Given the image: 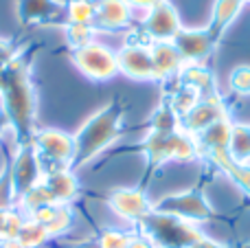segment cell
<instances>
[{"label":"cell","mask_w":250,"mask_h":248,"mask_svg":"<svg viewBox=\"0 0 250 248\" xmlns=\"http://www.w3.org/2000/svg\"><path fill=\"white\" fill-rule=\"evenodd\" d=\"M95 0H68L66 2V22H70V24L95 26Z\"/></svg>","instance_id":"obj_23"},{"label":"cell","mask_w":250,"mask_h":248,"mask_svg":"<svg viewBox=\"0 0 250 248\" xmlns=\"http://www.w3.org/2000/svg\"><path fill=\"white\" fill-rule=\"evenodd\" d=\"M66 18L64 0H18V18L22 24H53Z\"/></svg>","instance_id":"obj_14"},{"label":"cell","mask_w":250,"mask_h":248,"mask_svg":"<svg viewBox=\"0 0 250 248\" xmlns=\"http://www.w3.org/2000/svg\"><path fill=\"white\" fill-rule=\"evenodd\" d=\"M70 62L79 68V73L97 83L108 82L114 75H119L117 53L97 42H90L82 48H73L70 51Z\"/></svg>","instance_id":"obj_5"},{"label":"cell","mask_w":250,"mask_h":248,"mask_svg":"<svg viewBox=\"0 0 250 248\" xmlns=\"http://www.w3.org/2000/svg\"><path fill=\"white\" fill-rule=\"evenodd\" d=\"M20 53L22 51L16 42H11V40H0V70H2L9 62L16 60Z\"/></svg>","instance_id":"obj_29"},{"label":"cell","mask_w":250,"mask_h":248,"mask_svg":"<svg viewBox=\"0 0 250 248\" xmlns=\"http://www.w3.org/2000/svg\"><path fill=\"white\" fill-rule=\"evenodd\" d=\"M127 244H129V235H125L121 231H114V228L104 231L99 235V240H97L99 248H127Z\"/></svg>","instance_id":"obj_28"},{"label":"cell","mask_w":250,"mask_h":248,"mask_svg":"<svg viewBox=\"0 0 250 248\" xmlns=\"http://www.w3.org/2000/svg\"><path fill=\"white\" fill-rule=\"evenodd\" d=\"M244 4H246V0H217V2H215L211 22H208V26H207L211 40L215 42V46L220 44L222 35L226 33V29H229L230 22L237 18V13L242 11Z\"/></svg>","instance_id":"obj_18"},{"label":"cell","mask_w":250,"mask_h":248,"mask_svg":"<svg viewBox=\"0 0 250 248\" xmlns=\"http://www.w3.org/2000/svg\"><path fill=\"white\" fill-rule=\"evenodd\" d=\"M48 231L44 224L35 222V220H26L20 228V235H18V242H20L24 248H38L48 242Z\"/></svg>","instance_id":"obj_24"},{"label":"cell","mask_w":250,"mask_h":248,"mask_svg":"<svg viewBox=\"0 0 250 248\" xmlns=\"http://www.w3.org/2000/svg\"><path fill=\"white\" fill-rule=\"evenodd\" d=\"M204 156H207L215 167H220L222 171H226V174L233 178V183L239 185V187H242L244 191L250 196V165H248V163L233 161V158H230V154H229V149H215V152H207Z\"/></svg>","instance_id":"obj_19"},{"label":"cell","mask_w":250,"mask_h":248,"mask_svg":"<svg viewBox=\"0 0 250 248\" xmlns=\"http://www.w3.org/2000/svg\"><path fill=\"white\" fill-rule=\"evenodd\" d=\"M9 127H11V123H9V119L4 117V112H0V141H2L4 130H9Z\"/></svg>","instance_id":"obj_33"},{"label":"cell","mask_w":250,"mask_h":248,"mask_svg":"<svg viewBox=\"0 0 250 248\" xmlns=\"http://www.w3.org/2000/svg\"><path fill=\"white\" fill-rule=\"evenodd\" d=\"M173 44L185 64H204V60L215 48V42L207 29H180V33L173 38Z\"/></svg>","instance_id":"obj_13"},{"label":"cell","mask_w":250,"mask_h":248,"mask_svg":"<svg viewBox=\"0 0 250 248\" xmlns=\"http://www.w3.org/2000/svg\"><path fill=\"white\" fill-rule=\"evenodd\" d=\"M13 200H16V191L11 180V156H7L4 169L0 174V211H11Z\"/></svg>","instance_id":"obj_26"},{"label":"cell","mask_w":250,"mask_h":248,"mask_svg":"<svg viewBox=\"0 0 250 248\" xmlns=\"http://www.w3.org/2000/svg\"><path fill=\"white\" fill-rule=\"evenodd\" d=\"M95 29L97 31H119L132 20V7L125 0H95Z\"/></svg>","instance_id":"obj_16"},{"label":"cell","mask_w":250,"mask_h":248,"mask_svg":"<svg viewBox=\"0 0 250 248\" xmlns=\"http://www.w3.org/2000/svg\"><path fill=\"white\" fill-rule=\"evenodd\" d=\"M222 119H230V110L226 105V101L215 90L211 95L202 97L187 114H182L180 130H185L191 136H198L200 132H204L207 127H211L213 123L222 121Z\"/></svg>","instance_id":"obj_7"},{"label":"cell","mask_w":250,"mask_h":248,"mask_svg":"<svg viewBox=\"0 0 250 248\" xmlns=\"http://www.w3.org/2000/svg\"><path fill=\"white\" fill-rule=\"evenodd\" d=\"M191 248H230V246H222V244H215V242H211V240H207V237H204V240H200L198 244H193Z\"/></svg>","instance_id":"obj_32"},{"label":"cell","mask_w":250,"mask_h":248,"mask_svg":"<svg viewBox=\"0 0 250 248\" xmlns=\"http://www.w3.org/2000/svg\"><path fill=\"white\" fill-rule=\"evenodd\" d=\"M125 2H127L132 9H145V11H151L154 7L167 2V0H125Z\"/></svg>","instance_id":"obj_31"},{"label":"cell","mask_w":250,"mask_h":248,"mask_svg":"<svg viewBox=\"0 0 250 248\" xmlns=\"http://www.w3.org/2000/svg\"><path fill=\"white\" fill-rule=\"evenodd\" d=\"M44 171L40 165V156L35 152V145H18L16 154L11 156V180H13V191L16 198L20 200L29 189L42 180Z\"/></svg>","instance_id":"obj_9"},{"label":"cell","mask_w":250,"mask_h":248,"mask_svg":"<svg viewBox=\"0 0 250 248\" xmlns=\"http://www.w3.org/2000/svg\"><path fill=\"white\" fill-rule=\"evenodd\" d=\"M230 88L237 95H250V66H237L230 73Z\"/></svg>","instance_id":"obj_27"},{"label":"cell","mask_w":250,"mask_h":248,"mask_svg":"<svg viewBox=\"0 0 250 248\" xmlns=\"http://www.w3.org/2000/svg\"><path fill=\"white\" fill-rule=\"evenodd\" d=\"M0 248H24L18 240H0Z\"/></svg>","instance_id":"obj_34"},{"label":"cell","mask_w":250,"mask_h":248,"mask_svg":"<svg viewBox=\"0 0 250 248\" xmlns=\"http://www.w3.org/2000/svg\"><path fill=\"white\" fill-rule=\"evenodd\" d=\"M134 149H141L147 156V178H151L160 165L167 161H193L200 154L195 136L187 134L185 130H149L145 141L136 145Z\"/></svg>","instance_id":"obj_3"},{"label":"cell","mask_w":250,"mask_h":248,"mask_svg":"<svg viewBox=\"0 0 250 248\" xmlns=\"http://www.w3.org/2000/svg\"><path fill=\"white\" fill-rule=\"evenodd\" d=\"M125 121V105L119 99H112L110 103L101 105L92 117L86 119L82 127L77 130L75 139V156L70 163V169L86 165L95 156H99L104 149H108L119 139Z\"/></svg>","instance_id":"obj_2"},{"label":"cell","mask_w":250,"mask_h":248,"mask_svg":"<svg viewBox=\"0 0 250 248\" xmlns=\"http://www.w3.org/2000/svg\"><path fill=\"white\" fill-rule=\"evenodd\" d=\"M64 33H66V42L70 44V48H82L92 42L97 29L92 24H70V22H66Z\"/></svg>","instance_id":"obj_25"},{"label":"cell","mask_w":250,"mask_h":248,"mask_svg":"<svg viewBox=\"0 0 250 248\" xmlns=\"http://www.w3.org/2000/svg\"><path fill=\"white\" fill-rule=\"evenodd\" d=\"M42 185L46 187V191L51 193L55 205H68L79 193V183H77V178H75L73 169H68V167L44 171Z\"/></svg>","instance_id":"obj_17"},{"label":"cell","mask_w":250,"mask_h":248,"mask_svg":"<svg viewBox=\"0 0 250 248\" xmlns=\"http://www.w3.org/2000/svg\"><path fill=\"white\" fill-rule=\"evenodd\" d=\"M180 79H182L185 86L193 88V90L200 92L202 97L215 92V79H213V73L204 64H187L185 68L180 70Z\"/></svg>","instance_id":"obj_21"},{"label":"cell","mask_w":250,"mask_h":248,"mask_svg":"<svg viewBox=\"0 0 250 248\" xmlns=\"http://www.w3.org/2000/svg\"><path fill=\"white\" fill-rule=\"evenodd\" d=\"M79 248H99L97 244H86V246H79Z\"/></svg>","instance_id":"obj_35"},{"label":"cell","mask_w":250,"mask_h":248,"mask_svg":"<svg viewBox=\"0 0 250 248\" xmlns=\"http://www.w3.org/2000/svg\"><path fill=\"white\" fill-rule=\"evenodd\" d=\"M182 24L178 11L173 9L171 2H163L147 11L145 20H143V31L151 42H173L178 33H180Z\"/></svg>","instance_id":"obj_10"},{"label":"cell","mask_w":250,"mask_h":248,"mask_svg":"<svg viewBox=\"0 0 250 248\" xmlns=\"http://www.w3.org/2000/svg\"><path fill=\"white\" fill-rule=\"evenodd\" d=\"M230 132H233V121H230V119H222V121L213 123L211 127H207L204 132H200V134L195 136L200 154L215 152V149H229Z\"/></svg>","instance_id":"obj_20"},{"label":"cell","mask_w":250,"mask_h":248,"mask_svg":"<svg viewBox=\"0 0 250 248\" xmlns=\"http://www.w3.org/2000/svg\"><path fill=\"white\" fill-rule=\"evenodd\" d=\"M229 154H230V158L237 161V163H248L250 161V125L233 123Z\"/></svg>","instance_id":"obj_22"},{"label":"cell","mask_w":250,"mask_h":248,"mask_svg":"<svg viewBox=\"0 0 250 248\" xmlns=\"http://www.w3.org/2000/svg\"><path fill=\"white\" fill-rule=\"evenodd\" d=\"M149 51H151V62H154L156 82H167V79L176 77L187 66L173 42H151Z\"/></svg>","instance_id":"obj_15"},{"label":"cell","mask_w":250,"mask_h":248,"mask_svg":"<svg viewBox=\"0 0 250 248\" xmlns=\"http://www.w3.org/2000/svg\"><path fill=\"white\" fill-rule=\"evenodd\" d=\"M147 237L156 244V248H191L204 240L202 231L193 222H187L176 215H167L160 211H151L138 222Z\"/></svg>","instance_id":"obj_4"},{"label":"cell","mask_w":250,"mask_h":248,"mask_svg":"<svg viewBox=\"0 0 250 248\" xmlns=\"http://www.w3.org/2000/svg\"><path fill=\"white\" fill-rule=\"evenodd\" d=\"M154 211H160V213H167V215H176V218H182L193 224L213 218V209L208 207V202L204 200L200 189H191V191L173 193V196L163 198L160 202H156Z\"/></svg>","instance_id":"obj_8"},{"label":"cell","mask_w":250,"mask_h":248,"mask_svg":"<svg viewBox=\"0 0 250 248\" xmlns=\"http://www.w3.org/2000/svg\"><path fill=\"white\" fill-rule=\"evenodd\" d=\"M108 205L119 218L127 222H141L147 213L154 211V205L147 200L143 189H114L108 196Z\"/></svg>","instance_id":"obj_12"},{"label":"cell","mask_w":250,"mask_h":248,"mask_svg":"<svg viewBox=\"0 0 250 248\" xmlns=\"http://www.w3.org/2000/svg\"><path fill=\"white\" fill-rule=\"evenodd\" d=\"M33 145L38 152L40 161H46L51 169H60V167H68L75 156V139L64 130L57 127H42L35 130Z\"/></svg>","instance_id":"obj_6"},{"label":"cell","mask_w":250,"mask_h":248,"mask_svg":"<svg viewBox=\"0 0 250 248\" xmlns=\"http://www.w3.org/2000/svg\"><path fill=\"white\" fill-rule=\"evenodd\" d=\"M38 51V44H31L0 70V108L16 132L18 145H31L35 136V90L31 83V62Z\"/></svg>","instance_id":"obj_1"},{"label":"cell","mask_w":250,"mask_h":248,"mask_svg":"<svg viewBox=\"0 0 250 248\" xmlns=\"http://www.w3.org/2000/svg\"><path fill=\"white\" fill-rule=\"evenodd\" d=\"M127 248H156V244L145 235V233H138V235H129Z\"/></svg>","instance_id":"obj_30"},{"label":"cell","mask_w":250,"mask_h":248,"mask_svg":"<svg viewBox=\"0 0 250 248\" xmlns=\"http://www.w3.org/2000/svg\"><path fill=\"white\" fill-rule=\"evenodd\" d=\"M119 73L136 82L154 79V62H151L149 44H127L117 53Z\"/></svg>","instance_id":"obj_11"}]
</instances>
